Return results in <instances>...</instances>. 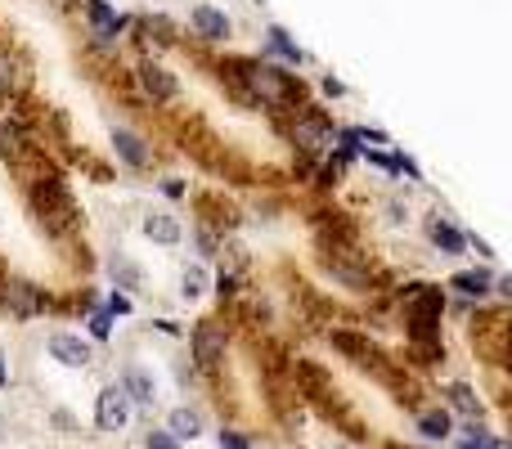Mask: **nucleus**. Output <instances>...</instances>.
Instances as JSON below:
<instances>
[{"mask_svg":"<svg viewBox=\"0 0 512 449\" xmlns=\"http://www.w3.org/2000/svg\"><path fill=\"white\" fill-rule=\"evenodd\" d=\"M117 387L126 391V400H131V405H153V400H158V382H153V373L144 369V364H126Z\"/></svg>","mask_w":512,"mask_h":449,"instance_id":"nucleus-4","label":"nucleus"},{"mask_svg":"<svg viewBox=\"0 0 512 449\" xmlns=\"http://www.w3.org/2000/svg\"><path fill=\"white\" fill-rule=\"evenodd\" d=\"M144 449H180V441L167 432V427H162V432H149V436H144Z\"/></svg>","mask_w":512,"mask_h":449,"instance_id":"nucleus-21","label":"nucleus"},{"mask_svg":"<svg viewBox=\"0 0 512 449\" xmlns=\"http://www.w3.org/2000/svg\"><path fill=\"white\" fill-rule=\"evenodd\" d=\"M490 283H495V274H490V270H459L450 279V288L459 292V297H477L481 301L490 292Z\"/></svg>","mask_w":512,"mask_h":449,"instance_id":"nucleus-13","label":"nucleus"},{"mask_svg":"<svg viewBox=\"0 0 512 449\" xmlns=\"http://www.w3.org/2000/svg\"><path fill=\"white\" fill-rule=\"evenodd\" d=\"M418 432H423L427 441H445V436L454 432V423L445 409H423V414H418Z\"/></svg>","mask_w":512,"mask_h":449,"instance_id":"nucleus-16","label":"nucleus"},{"mask_svg":"<svg viewBox=\"0 0 512 449\" xmlns=\"http://www.w3.org/2000/svg\"><path fill=\"white\" fill-rule=\"evenodd\" d=\"M207 283H212V279H207L203 265H185V274H180V297H185V301H198V297L207 292Z\"/></svg>","mask_w":512,"mask_h":449,"instance_id":"nucleus-19","label":"nucleus"},{"mask_svg":"<svg viewBox=\"0 0 512 449\" xmlns=\"http://www.w3.org/2000/svg\"><path fill=\"white\" fill-rule=\"evenodd\" d=\"M90 333H95L99 342H104V337L113 333V315H108V310H99V315H90Z\"/></svg>","mask_w":512,"mask_h":449,"instance_id":"nucleus-22","label":"nucleus"},{"mask_svg":"<svg viewBox=\"0 0 512 449\" xmlns=\"http://www.w3.org/2000/svg\"><path fill=\"white\" fill-rule=\"evenodd\" d=\"M486 449H508V441H499V436H490V445Z\"/></svg>","mask_w":512,"mask_h":449,"instance_id":"nucleus-27","label":"nucleus"},{"mask_svg":"<svg viewBox=\"0 0 512 449\" xmlns=\"http://www.w3.org/2000/svg\"><path fill=\"white\" fill-rule=\"evenodd\" d=\"M113 149H117V158H122L126 167H149L153 162V149L144 144V135L126 131V126H113Z\"/></svg>","mask_w":512,"mask_h":449,"instance_id":"nucleus-6","label":"nucleus"},{"mask_svg":"<svg viewBox=\"0 0 512 449\" xmlns=\"http://www.w3.org/2000/svg\"><path fill=\"white\" fill-rule=\"evenodd\" d=\"M86 18L95 23V36H117L126 27V18L117 14L108 0H86Z\"/></svg>","mask_w":512,"mask_h":449,"instance_id":"nucleus-12","label":"nucleus"},{"mask_svg":"<svg viewBox=\"0 0 512 449\" xmlns=\"http://www.w3.org/2000/svg\"><path fill=\"white\" fill-rule=\"evenodd\" d=\"M189 27H194L203 41H230V32H234L230 14H225V9H216V5H194V9H189Z\"/></svg>","mask_w":512,"mask_h":449,"instance_id":"nucleus-3","label":"nucleus"},{"mask_svg":"<svg viewBox=\"0 0 512 449\" xmlns=\"http://www.w3.org/2000/svg\"><path fill=\"white\" fill-rule=\"evenodd\" d=\"M221 449H252V441L243 432H221Z\"/></svg>","mask_w":512,"mask_h":449,"instance_id":"nucleus-23","label":"nucleus"},{"mask_svg":"<svg viewBox=\"0 0 512 449\" xmlns=\"http://www.w3.org/2000/svg\"><path fill=\"white\" fill-rule=\"evenodd\" d=\"M248 86L265 99V104H283V99L292 95L288 77H283L279 68H270V63H252V68H248Z\"/></svg>","mask_w":512,"mask_h":449,"instance_id":"nucleus-2","label":"nucleus"},{"mask_svg":"<svg viewBox=\"0 0 512 449\" xmlns=\"http://www.w3.org/2000/svg\"><path fill=\"white\" fill-rule=\"evenodd\" d=\"M445 396H450V409H459V414H468V418L481 414V400H477V391H472L468 382H454Z\"/></svg>","mask_w":512,"mask_h":449,"instance_id":"nucleus-20","label":"nucleus"},{"mask_svg":"<svg viewBox=\"0 0 512 449\" xmlns=\"http://www.w3.org/2000/svg\"><path fill=\"white\" fill-rule=\"evenodd\" d=\"M144 234H149L153 243H162V247H176L180 243V221L176 216H167V212L144 216Z\"/></svg>","mask_w":512,"mask_h":449,"instance_id":"nucleus-15","label":"nucleus"},{"mask_svg":"<svg viewBox=\"0 0 512 449\" xmlns=\"http://www.w3.org/2000/svg\"><path fill=\"white\" fill-rule=\"evenodd\" d=\"M140 86L149 90L153 99H171V95H176V77H171L167 68H158V63H144V68H140Z\"/></svg>","mask_w":512,"mask_h":449,"instance_id":"nucleus-14","label":"nucleus"},{"mask_svg":"<svg viewBox=\"0 0 512 449\" xmlns=\"http://www.w3.org/2000/svg\"><path fill=\"white\" fill-rule=\"evenodd\" d=\"M486 445H490V436L477 432V427H468V441H459V449H486Z\"/></svg>","mask_w":512,"mask_h":449,"instance_id":"nucleus-24","label":"nucleus"},{"mask_svg":"<svg viewBox=\"0 0 512 449\" xmlns=\"http://www.w3.org/2000/svg\"><path fill=\"white\" fill-rule=\"evenodd\" d=\"M194 360L203 364V369H216V364L225 360V333L216 324H198L194 328Z\"/></svg>","mask_w":512,"mask_h":449,"instance_id":"nucleus-5","label":"nucleus"},{"mask_svg":"<svg viewBox=\"0 0 512 449\" xmlns=\"http://www.w3.org/2000/svg\"><path fill=\"white\" fill-rule=\"evenodd\" d=\"M113 279L122 292H140L144 288V270L131 261V256H113Z\"/></svg>","mask_w":512,"mask_h":449,"instance_id":"nucleus-17","label":"nucleus"},{"mask_svg":"<svg viewBox=\"0 0 512 449\" xmlns=\"http://www.w3.org/2000/svg\"><path fill=\"white\" fill-rule=\"evenodd\" d=\"M0 382H5V364H0Z\"/></svg>","mask_w":512,"mask_h":449,"instance_id":"nucleus-28","label":"nucleus"},{"mask_svg":"<svg viewBox=\"0 0 512 449\" xmlns=\"http://www.w3.org/2000/svg\"><path fill=\"white\" fill-rule=\"evenodd\" d=\"M265 50L279 54V59H288V63H301V59H306V54H301V45L292 41L283 27H270V36H265Z\"/></svg>","mask_w":512,"mask_h":449,"instance_id":"nucleus-18","label":"nucleus"},{"mask_svg":"<svg viewBox=\"0 0 512 449\" xmlns=\"http://www.w3.org/2000/svg\"><path fill=\"white\" fill-rule=\"evenodd\" d=\"M95 423H99V432H108V436H122L126 427H131V400H126V391L117 387V382L95 396Z\"/></svg>","mask_w":512,"mask_h":449,"instance_id":"nucleus-1","label":"nucleus"},{"mask_svg":"<svg viewBox=\"0 0 512 449\" xmlns=\"http://www.w3.org/2000/svg\"><path fill=\"white\" fill-rule=\"evenodd\" d=\"M167 432L176 436V441H198V436H203V414H198V409H189V405L171 409V414H167Z\"/></svg>","mask_w":512,"mask_h":449,"instance_id":"nucleus-11","label":"nucleus"},{"mask_svg":"<svg viewBox=\"0 0 512 449\" xmlns=\"http://www.w3.org/2000/svg\"><path fill=\"white\" fill-rule=\"evenodd\" d=\"M50 355L63 364V369H86L90 364V346L81 342L77 333H54L50 337Z\"/></svg>","mask_w":512,"mask_h":449,"instance_id":"nucleus-7","label":"nucleus"},{"mask_svg":"<svg viewBox=\"0 0 512 449\" xmlns=\"http://www.w3.org/2000/svg\"><path fill=\"white\" fill-rule=\"evenodd\" d=\"M9 86H14V63H9L5 54H0V95H5Z\"/></svg>","mask_w":512,"mask_h":449,"instance_id":"nucleus-25","label":"nucleus"},{"mask_svg":"<svg viewBox=\"0 0 512 449\" xmlns=\"http://www.w3.org/2000/svg\"><path fill=\"white\" fill-rule=\"evenodd\" d=\"M162 194H167V198H185V185H180V180H167V185H162Z\"/></svg>","mask_w":512,"mask_h":449,"instance_id":"nucleus-26","label":"nucleus"},{"mask_svg":"<svg viewBox=\"0 0 512 449\" xmlns=\"http://www.w3.org/2000/svg\"><path fill=\"white\" fill-rule=\"evenodd\" d=\"M292 135H297V144L306 153H319V149H328V144H333V126H328L324 117H301Z\"/></svg>","mask_w":512,"mask_h":449,"instance_id":"nucleus-8","label":"nucleus"},{"mask_svg":"<svg viewBox=\"0 0 512 449\" xmlns=\"http://www.w3.org/2000/svg\"><path fill=\"white\" fill-rule=\"evenodd\" d=\"M5 306L14 310L18 319H32L36 310L45 306V297H41V288H32V283H9V292H5Z\"/></svg>","mask_w":512,"mask_h":449,"instance_id":"nucleus-10","label":"nucleus"},{"mask_svg":"<svg viewBox=\"0 0 512 449\" xmlns=\"http://www.w3.org/2000/svg\"><path fill=\"white\" fill-rule=\"evenodd\" d=\"M427 238H432V247H441L445 256H459L463 247H468V238L445 221V216H427Z\"/></svg>","mask_w":512,"mask_h":449,"instance_id":"nucleus-9","label":"nucleus"}]
</instances>
